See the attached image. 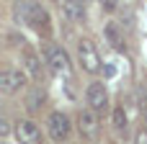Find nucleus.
<instances>
[{"instance_id": "obj_13", "label": "nucleus", "mask_w": 147, "mask_h": 144, "mask_svg": "<svg viewBox=\"0 0 147 144\" xmlns=\"http://www.w3.org/2000/svg\"><path fill=\"white\" fill-rule=\"evenodd\" d=\"M41 103H44V93H41V90L36 88V90H34V93L28 95V111H36V108H39Z\"/></svg>"}, {"instance_id": "obj_4", "label": "nucleus", "mask_w": 147, "mask_h": 144, "mask_svg": "<svg viewBox=\"0 0 147 144\" xmlns=\"http://www.w3.org/2000/svg\"><path fill=\"white\" fill-rule=\"evenodd\" d=\"M85 103H88V108L93 111V113H103L106 108H109V90H106V85L103 82H90L88 85V90H85Z\"/></svg>"}, {"instance_id": "obj_3", "label": "nucleus", "mask_w": 147, "mask_h": 144, "mask_svg": "<svg viewBox=\"0 0 147 144\" xmlns=\"http://www.w3.org/2000/svg\"><path fill=\"white\" fill-rule=\"evenodd\" d=\"M47 131H49V137H52V142H65L67 137H70V131H72V124H70V119L62 113V111H52L49 116H47Z\"/></svg>"}, {"instance_id": "obj_1", "label": "nucleus", "mask_w": 147, "mask_h": 144, "mask_svg": "<svg viewBox=\"0 0 147 144\" xmlns=\"http://www.w3.org/2000/svg\"><path fill=\"white\" fill-rule=\"evenodd\" d=\"M75 52H78V64L83 67V72H88V75L101 72V54H98V49L90 39H80Z\"/></svg>"}, {"instance_id": "obj_8", "label": "nucleus", "mask_w": 147, "mask_h": 144, "mask_svg": "<svg viewBox=\"0 0 147 144\" xmlns=\"http://www.w3.org/2000/svg\"><path fill=\"white\" fill-rule=\"evenodd\" d=\"M16 139L21 144H41V129L36 121L31 119H23L16 124Z\"/></svg>"}, {"instance_id": "obj_5", "label": "nucleus", "mask_w": 147, "mask_h": 144, "mask_svg": "<svg viewBox=\"0 0 147 144\" xmlns=\"http://www.w3.org/2000/svg\"><path fill=\"white\" fill-rule=\"evenodd\" d=\"M13 15H16L21 23L36 26V23L47 15V10H44L39 3H16V5H13Z\"/></svg>"}, {"instance_id": "obj_15", "label": "nucleus", "mask_w": 147, "mask_h": 144, "mask_svg": "<svg viewBox=\"0 0 147 144\" xmlns=\"http://www.w3.org/2000/svg\"><path fill=\"white\" fill-rule=\"evenodd\" d=\"M8 131H10V129H8V121H3V124H0V134H3V137H5V134H8Z\"/></svg>"}, {"instance_id": "obj_14", "label": "nucleus", "mask_w": 147, "mask_h": 144, "mask_svg": "<svg viewBox=\"0 0 147 144\" xmlns=\"http://www.w3.org/2000/svg\"><path fill=\"white\" fill-rule=\"evenodd\" d=\"M134 144H147V126L137 129V134H134Z\"/></svg>"}, {"instance_id": "obj_12", "label": "nucleus", "mask_w": 147, "mask_h": 144, "mask_svg": "<svg viewBox=\"0 0 147 144\" xmlns=\"http://www.w3.org/2000/svg\"><path fill=\"white\" fill-rule=\"evenodd\" d=\"M103 33H106V39H109V44H111L114 49H121V46H124V36L119 33V26H116V23H106Z\"/></svg>"}, {"instance_id": "obj_6", "label": "nucleus", "mask_w": 147, "mask_h": 144, "mask_svg": "<svg viewBox=\"0 0 147 144\" xmlns=\"http://www.w3.org/2000/svg\"><path fill=\"white\" fill-rule=\"evenodd\" d=\"M23 85H26V75H23L21 70H16V67H5V70L0 72V90H3L5 95L18 93Z\"/></svg>"}, {"instance_id": "obj_2", "label": "nucleus", "mask_w": 147, "mask_h": 144, "mask_svg": "<svg viewBox=\"0 0 147 144\" xmlns=\"http://www.w3.org/2000/svg\"><path fill=\"white\" fill-rule=\"evenodd\" d=\"M44 57H47V64H49V70H52L54 75H59V77H72V62H70V54H67L62 46L47 44Z\"/></svg>"}, {"instance_id": "obj_7", "label": "nucleus", "mask_w": 147, "mask_h": 144, "mask_svg": "<svg viewBox=\"0 0 147 144\" xmlns=\"http://www.w3.org/2000/svg\"><path fill=\"white\" fill-rule=\"evenodd\" d=\"M98 129H101L98 113H93L90 108H83L78 113V131H80V137L83 139H96L98 137Z\"/></svg>"}, {"instance_id": "obj_10", "label": "nucleus", "mask_w": 147, "mask_h": 144, "mask_svg": "<svg viewBox=\"0 0 147 144\" xmlns=\"http://www.w3.org/2000/svg\"><path fill=\"white\" fill-rule=\"evenodd\" d=\"M21 62H23V67H26V72H28L31 77H41V59L36 57V52L23 49V52H21Z\"/></svg>"}, {"instance_id": "obj_11", "label": "nucleus", "mask_w": 147, "mask_h": 144, "mask_svg": "<svg viewBox=\"0 0 147 144\" xmlns=\"http://www.w3.org/2000/svg\"><path fill=\"white\" fill-rule=\"evenodd\" d=\"M111 126H114V131H116V134L127 137V129H129V116H127L124 106H114V111H111Z\"/></svg>"}, {"instance_id": "obj_9", "label": "nucleus", "mask_w": 147, "mask_h": 144, "mask_svg": "<svg viewBox=\"0 0 147 144\" xmlns=\"http://www.w3.org/2000/svg\"><path fill=\"white\" fill-rule=\"evenodd\" d=\"M59 13L67 18V21H83L85 15H88V8H85V3H80V0H67V3H59Z\"/></svg>"}]
</instances>
